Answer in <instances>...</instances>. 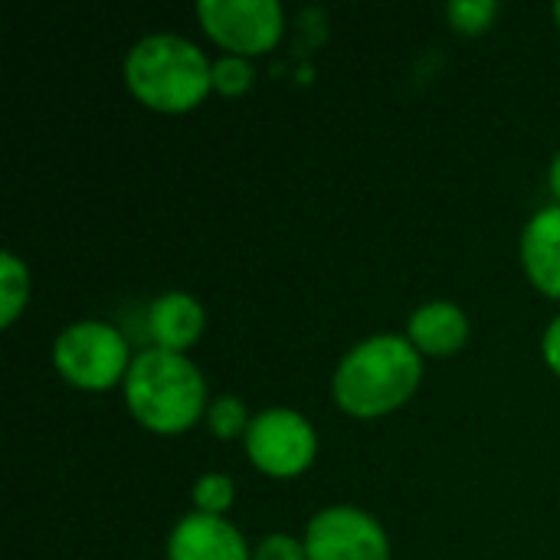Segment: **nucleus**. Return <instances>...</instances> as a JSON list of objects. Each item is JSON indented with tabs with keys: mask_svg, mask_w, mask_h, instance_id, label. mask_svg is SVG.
<instances>
[{
	"mask_svg": "<svg viewBox=\"0 0 560 560\" xmlns=\"http://www.w3.org/2000/svg\"><path fill=\"white\" fill-rule=\"evenodd\" d=\"M548 187L555 194V203H560V148L558 154L551 158V167H548Z\"/></svg>",
	"mask_w": 560,
	"mask_h": 560,
	"instance_id": "6ab92c4d",
	"label": "nucleus"
},
{
	"mask_svg": "<svg viewBox=\"0 0 560 560\" xmlns=\"http://www.w3.org/2000/svg\"><path fill=\"white\" fill-rule=\"evenodd\" d=\"M121 394L131 420H138V427L158 436H177L194 430L210 407L200 368L187 354L161 348L135 354Z\"/></svg>",
	"mask_w": 560,
	"mask_h": 560,
	"instance_id": "7ed1b4c3",
	"label": "nucleus"
},
{
	"mask_svg": "<svg viewBox=\"0 0 560 560\" xmlns=\"http://www.w3.org/2000/svg\"><path fill=\"white\" fill-rule=\"evenodd\" d=\"M423 384V354L407 335H371L361 338L338 361L331 374L335 404L358 420H377L400 410Z\"/></svg>",
	"mask_w": 560,
	"mask_h": 560,
	"instance_id": "f257e3e1",
	"label": "nucleus"
},
{
	"mask_svg": "<svg viewBox=\"0 0 560 560\" xmlns=\"http://www.w3.org/2000/svg\"><path fill=\"white\" fill-rule=\"evenodd\" d=\"M249 463L269 479H295L308 472L318 456V433L312 420L292 407H266L253 413L243 436Z\"/></svg>",
	"mask_w": 560,
	"mask_h": 560,
	"instance_id": "39448f33",
	"label": "nucleus"
},
{
	"mask_svg": "<svg viewBox=\"0 0 560 560\" xmlns=\"http://www.w3.org/2000/svg\"><path fill=\"white\" fill-rule=\"evenodd\" d=\"M551 16H555V23H558V26H560V0H558V3H555V7H551Z\"/></svg>",
	"mask_w": 560,
	"mask_h": 560,
	"instance_id": "aec40b11",
	"label": "nucleus"
},
{
	"mask_svg": "<svg viewBox=\"0 0 560 560\" xmlns=\"http://www.w3.org/2000/svg\"><path fill=\"white\" fill-rule=\"evenodd\" d=\"M256 79V69H253V59L246 56H233V52H223L213 59V92L220 95H243L249 92Z\"/></svg>",
	"mask_w": 560,
	"mask_h": 560,
	"instance_id": "dca6fc26",
	"label": "nucleus"
},
{
	"mask_svg": "<svg viewBox=\"0 0 560 560\" xmlns=\"http://www.w3.org/2000/svg\"><path fill=\"white\" fill-rule=\"evenodd\" d=\"M518 256L528 282L541 295L560 299V203H545L528 217Z\"/></svg>",
	"mask_w": 560,
	"mask_h": 560,
	"instance_id": "1a4fd4ad",
	"label": "nucleus"
},
{
	"mask_svg": "<svg viewBox=\"0 0 560 560\" xmlns=\"http://www.w3.org/2000/svg\"><path fill=\"white\" fill-rule=\"evenodd\" d=\"M203 328H207V308L200 305L197 295L184 289L161 292L148 305V335L161 351L187 354L203 338Z\"/></svg>",
	"mask_w": 560,
	"mask_h": 560,
	"instance_id": "9d476101",
	"label": "nucleus"
},
{
	"mask_svg": "<svg viewBox=\"0 0 560 560\" xmlns=\"http://www.w3.org/2000/svg\"><path fill=\"white\" fill-rule=\"evenodd\" d=\"M131 361L135 358L128 338L102 318L72 322L52 341L56 374L79 390L98 394L115 384H125Z\"/></svg>",
	"mask_w": 560,
	"mask_h": 560,
	"instance_id": "20e7f679",
	"label": "nucleus"
},
{
	"mask_svg": "<svg viewBox=\"0 0 560 560\" xmlns=\"http://www.w3.org/2000/svg\"><path fill=\"white\" fill-rule=\"evenodd\" d=\"M308 560H390V538L384 525L354 505H331L305 525Z\"/></svg>",
	"mask_w": 560,
	"mask_h": 560,
	"instance_id": "0eeeda50",
	"label": "nucleus"
},
{
	"mask_svg": "<svg viewBox=\"0 0 560 560\" xmlns=\"http://www.w3.org/2000/svg\"><path fill=\"white\" fill-rule=\"evenodd\" d=\"M128 92L151 112H194L213 89V59L184 33L158 30L141 36L121 62Z\"/></svg>",
	"mask_w": 560,
	"mask_h": 560,
	"instance_id": "f03ea898",
	"label": "nucleus"
},
{
	"mask_svg": "<svg viewBox=\"0 0 560 560\" xmlns=\"http://www.w3.org/2000/svg\"><path fill=\"white\" fill-rule=\"evenodd\" d=\"M167 560H253V548L233 522L187 512L167 535Z\"/></svg>",
	"mask_w": 560,
	"mask_h": 560,
	"instance_id": "6e6552de",
	"label": "nucleus"
},
{
	"mask_svg": "<svg viewBox=\"0 0 560 560\" xmlns=\"http://www.w3.org/2000/svg\"><path fill=\"white\" fill-rule=\"evenodd\" d=\"M541 358H545V364L551 368V374H558L560 377V315H555V318L548 322V328H545V335H541Z\"/></svg>",
	"mask_w": 560,
	"mask_h": 560,
	"instance_id": "a211bd4d",
	"label": "nucleus"
},
{
	"mask_svg": "<svg viewBox=\"0 0 560 560\" xmlns=\"http://www.w3.org/2000/svg\"><path fill=\"white\" fill-rule=\"evenodd\" d=\"M26 302H30V269L13 249H3L0 253V325L13 328Z\"/></svg>",
	"mask_w": 560,
	"mask_h": 560,
	"instance_id": "f8f14e48",
	"label": "nucleus"
},
{
	"mask_svg": "<svg viewBox=\"0 0 560 560\" xmlns=\"http://www.w3.org/2000/svg\"><path fill=\"white\" fill-rule=\"evenodd\" d=\"M253 560H308V555H305V541L285 532H276V535H266L253 548Z\"/></svg>",
	"mask_w": 560,
	"mask_h": 560,
	"instance_id": "f3484780",
	"label": "nucleus"
},
{
	"mask_svg": "<svg viewBox=\"0 0 560 560\" xmlns=\"http://www.w3.org/2000/svg\"><path fill=\"white\" fill-rule=\"evenodd\" d=\"M207 430L217 436V440H236V436H246L249 423H253V413L246 407L243 397L236 394H220L210 400L207 407V417H203Z\"/></svg>",
	"mask_w": 560,
	"mask_h": 560,
	"instance_id": "ddd939ff",
	"label": "nucleus"
},
{
	"mask_svg": "<svg viewBox=\"0 0 560 560\" xmlns=\"http://www.w3.org/2000/svg\"><path fill=\"white\" fill-rule=\"evenodd\" d=\"M190 499H194V512L226 518V512H230L233 502H236V482H233V476H226V472H203V476L194 482Z\"/></svg>",
	"mask_w": 560,
	"mask_h": 560,
	"instance_id": "4468645a",
	"label": "nucleus"
},
{
	"mask_svg": "<svg viewBox=\"0 0 560 560\" xmlns=\"http://www.w3.org/2000/svg\"><path fill=\"white\" fill-rule=\"evenodd\" d=\"M499 13H502L499 0H453V3H446V20L453 23L456 33H466V36L486 33Z\"/></svg>",
	"mask_w": 560,
	"mask_h": 560,
	"instance_id": "2eb2a0df",
	"label": "nucleus"
},
{
	"mask_svg": "<svg viewBox=\"0 0 560 560\" xmlns=\"http://www.w3.org/2000/svg\"><path fill=\"white\" fill-rule=\"evenodd\" d=\"M469 335H472V325H469L466 308L450 299L423 302L407 318V341L420 354H430V358H450L463 351Z\"/></svg>",
	"mask_w": 560,
	"mask_h": 560,
	"instance_id": "9b49d317",
	"label": "nucleus"
},
{
	"mask_svg": "<svg viewBox=\"0 0 560 560\" xmlns=\"http://www.w3.org/2000/svg\"><path fill=\"white\" fill-rule=\"evenodd\" d=\"M200 30L233 56H262L279 46L285 33V10L279 0H200Z\"/></svg>",
	"mask_w": 560,
	"mask_h": 560,
	"instance_id": "423d86ee",
	"label": "nucleus"
}]
</instances>
